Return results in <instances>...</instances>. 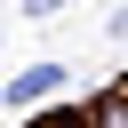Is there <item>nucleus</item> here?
I'll list each match as a JSON object with an SVG mask.
<instances>
[{
	"label": "nucleus",
	"mask_w": 128,
	"mask_h": 128,
	"mask_svg": "<svg viewBox=\"0 0 128 128\" xmlns=\"http://www.w3.org/2000/svg\"><path fill=\"white\" fill-rule=\"evenodd\" d=\"M56 88H64V64H24L16 88H8V104H40V96H56Z\"/></svg>",
	"instance_id": "f257e3e1"
},
{
	"label": "nucleus",
	"mask_w": 128,
	"mask_h": 128,
	"mask_svg": "<svg viewBox=\"0 0 128 128\" xmlns=\"http://www.w3.org/2000/svg\"><path fill=\"white\" fill-rule=\"evenodd\" d=\"M56 8H64V0H24V16H32V24H40V16H56Z\"/></svg>",
	"instance_id": "f03ea898"
},
{
	"label": "nucleus",
	"mask_w": 128,
	"mask_h": 128,
	"mask_svg": "<svg viewBox=\"0 0 128 128\" xmlns=\"http://www.w3.org/2000/svg\"><path fill=\"white\" fill-rule=\"evenodd\" d=\"M112 32H128V8H120V16H112Z\"/></svg>",
	"instance_id": "7ed1b4c3"
}]
</instances>
